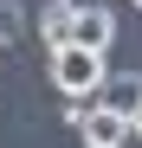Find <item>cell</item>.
Instances as JSON below:
<instances>
[{
	"mask_svg": "<svg viewBox=\"0 0 142 148\" xmlns=\"http://www.w3.org/2000/svg\"><path fill=\"white\" fill-rule=\"evenodd\" d=\"M103 58L110 52H90V45H58L52 52V84L65 103H84V97H97V84H110Z\"/></svg>",
	"mask_w": 142,
	"mask_h": 148,
	"instance_id": "obj_1",
	"label": "cell"
},
{
	"mask_svg": "<svg viewBox=\"0 0 142 148\" xmlns=\"http://www.w3.org/2000/svg\"><path fill=\"white\" fill-rule=\"evenodd\" d=\"M71 122H78L84 148H123L129 142V110H116V103H90V110H78Z\"/></svg>",
	"mask_w": 142,
	"mask_h": 148,
	"instance_id": "obj_2",
	"label": "cell"
},
{
	"mask_svg": "<svg viewBox=\"0 0 142 148\" xmlns=\"http://www.w3.org/2000/svg\"><path fill=\"white\" fill-rule=\"evenodd\" d=\"M71 45L110 52V45H116V13H110V7H84V0H78V19H71Z\"/></svg>",
	"mask_w": 142,
	"mask_h": 148,
	"instance_id": "obj_3",
	"label": "cell"
},
{
	"mask_svg": "<svg viewBox=\"0 0 142 148\" xmlns=\"http://www.w3.org/2000/svg\"><path fill=\"white\" fill-rule=\"evenodd\" d=\"M71 19H78V0H52V7H39L32 26H39V39L58 52V45H71Z\"/></svg>",
	"mask_w": 142,
	"mask_h": 148,
	"instance_id": "obj_4",
	"label": "cell"
},
{
	"mask_svg": "<svg viewBox=\"0 0 142 148\" xmlns=\"http://www.w3.org/2000/svg\"><path fill=\"white\" fill-rule=\"evenodd\" d=\"M19 26H26V7H19V0H0V45H13Z\"/></svg>",
	"mask_w": 142,
	"mask_h": 148,
	"instance_id": "obj_5",
	"label": "cell"
},
{
	"mask_svg": "<svg viewBox=\"0 0 142 148\" xmlns=\"http://www.w3.org/2000/svg\"><path fill=\"white\" fill-rule=\"evenodd\" d=\"M110 84H123V90L110 97L116 110H136V103H142V77H136V71H123V77H110Z\"/></svg>",
	"mask_w": 142,
	"mask_h": 148,
	"instance_id": "obj_6",
	"label": "cell"
},
{
	"mask_svg": "<svg viewBox=\"0 0 142 148\" xmlns=\"http://www.w3.org/2000/svg\"><path fill=\"white\" fill-rule=\"evenodd\" d=\"M129 135H136V142H142V103H136V110H129Z\"/></svg>",
	"mask_w": 142,
	"mask_h": 148,
	"instance_id": "obj_7",
	"label": "cell"
},
{
	"mask_svg": "<svg viewBox=\"0 0 142 148\" xmlns=\"http://www.w3.org/2000/svg\"><path fill=\"white\" fill-rule=\"evenodd\" d=\"M129 7H142V0H129Z\"/></svg>",
	"mask_w": 142,
	"mask_h": 148,
	"instance_id": "obj_8",
	"label": "cell"
}]
</instances>
